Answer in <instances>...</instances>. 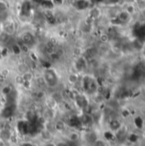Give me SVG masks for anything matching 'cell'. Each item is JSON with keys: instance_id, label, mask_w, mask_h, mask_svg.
I'll use <instances>...</instances> for the list:
<instances>
[{"instance_id": "d6986e66", "label": "cell", "mask_w": 145, "mask_h": 146, "mask_svg": "<svg viewBox=\"0 0 145 146\" xmlns=\"http://www.w3.org/2000/svg\"><path fill=\"white\" fill-rule=\"evenodd\" d=\"M92 146H109V145H108V141H106V140L103 139L98 138V139L93 143Z\"/></svg>"}, {"instance_id": "30bf717a", "label": "cell", "mask_w": 145, "mask_h": 146, "mask_svg": "<svg viewBox=\"0 0 145 146\" xmlns=\"http://www.w3.org/2000/svg\"><path fill=\"white\" fill-rule=\"evenodd\" d=\"M109 131L115 133L122 127V124L120 121V120H118L117 118H112L109 122Z\"/></svg>"}, {"instance_id": "f546056e", "label": "cell", "mask_w": 145, "mask_h": 146, "mask_svg": "<svg viewBox=\"0 0 145 146\" xmlns=\"http://www.w3.org/2000/svg\"><path fill=\"white\" fill-rule=\"evenodd\" d=\"M0 129H1V127H0Z\"/></svg>"}, {"instance_id": "ac0fdd59", "label": "cell", "mask_w": 145, "mask_h": 146, "mask_svg": "<svg viewBox=\"0 0 145 146\" xmlns=\"http://www.w3.org/2000/svg\"><path fill=\"white\" fill-rule=\"evenodd\" d=\"M45 98V92L43 90H38L35 92V98L37 100H44Z\"/></svg>"}, {"instance_id": "7a4b0ae2", "label": "cell", "mask_w": 145, "mask_h": 146, "mask_svg": "<svg viewBox=\"0 0 145 146\" xmlns=\"http://www.w3.org/2000/svg\"><path fill=\"white\" fill-rule=\"evenodd\" d=\"M81 133L77 129H71L68 130L65 135L66 141L68 143H73V144H79L81 139Z\"/></svg>"}, {"instance_id": "ffe728a7", "label": "cell", "mask_w": 145, "mask_h": 146, "mask_svg": "<svg viewBox=\"0 0 145 146\" xmlns=\"http://www.w3.org/2000/svg\"><path fill=\"white\" fill-rule=\"evenodd\" d=\"M89 15H90L91 17H93V18H97V17H99V15H101V11L99 10L98 8H93V9H91Z\"/></svg>"}, {"instance_id": "d4e9b609", "label": "cell", "mask_w": 145, "mask_h": 146, "mask_svg": "<svg viewBox=\"0 0 145 146\" xmlns=\"http://www.w3.org/2000/svg\"><path fill=\"white\" fill-rule=\"evenodd\" d=\"M135 125L138 128H141L143 127V120H142L141 117H138V118L135 119Z\"/></svg>"}, {"instance_id": "4316f807", "label": "cell", "mask_w": 145, "mask_h": 146, "mask_svg": "<svg viewBox=\"0 0 145 146\" xmlns=\"http://www.w3.org/2000/svg\"><path fill=\"white\" fill-rule=\"evenodd\" d=\"M128 139L131 141V142H136L138 140V136L136 134H132V135H129L128 137Z\"/></svg>"}, {"instance_id": "9a60e30c", "label": "cell", "mask_w": 145, "mask_h": 146, "mask_svg": "<svg viewBox=\"0 0 145 146\" xmlns=\"http://www.w3.org/2000/svg\"><path fill=\"white\" fill-rule=\"evenodd\" d=\"M12 86H10V85H5V86H3L2 88H1V90H0V92H1V94L3 95V96H8L9 94H10L11 92H12Z\"/></svg>"}, {"instance_id": "5bb4252c", "label": "cell", "mask_w": 145, "mask_h": 146, "mask_svg": "<svg viewBox=\"0 0 145 146\" xmlns=\"http://www.w3.org/2000/svg\"><path fill=\"white\" fill-rule=\"evenodd\" d=\"M97 139H98L97 134L95 132H93V131L88 132V133H86L85 135V141L88 142L89 144H91V145H93V143H94Z\"/></svg>"}, {"instance_id": "cb8c5ba5", "label": "cell", "mask_w": 145, "mask_h": 146, "mask_svg": "<svg viewBox=\"0 0 145 146\" xmlns=\"http://www.w3.org/2000/svg\"><path fill=\"white\" fill-rule=\"evenodd\" d=\"M18 146H38L35 143L32 142H28V141H23V142H20Z\"/></svg>"}, {"instance_id": "e0dca14e", "label": "cell", "mask_w": 145, "mask_h": 146, "mask_svg": "<svg viewBox=\"0 0 145 146\" xmlns=\"http://www.w3.org/2000/svg\"><path fill=\"white\" fill-rule=\"evenodd\" d=\"M34 80H35L36 84H37L39 87L46 86L45 81H44V78H43V76H42V75H40V76H38V77H36V76H35Z\"/></svg>"}, {"instance_id": "44dd1931", "label": "cell", "mask_w": 145, "mask_h": 146, "mask_svg": "<svg viewBox=\"0 0 145 146\" xmlns=\"http://www.w3.org/2000/svg\"><path fill=\"white\" fill-rule=\"evenodd\" d=\"M125 10H126L127 13H129V14L132 16V15H133V14L135 13V11H136V7H135L133 4H128V5L126 7Z\"/></svg>"}, {"instance_id": "7c38bea8", "label": "cell", "mask_w": 145, "mask_h": 146, "mask_svg": "<svg viewBox=\"0 0 145 146\" xmlns=\"http://www.w3.org/2000/svg\"><path fill=\"white\" fill-rule=\"evenodd\" d=\"M44 106L45 108L48 109H52V110H57V107L59 105V103L56 101L51 96H48L44 98Z\"/></svg>"}, {"instance_id": "8fae6325", "label": "cell", "mask_w": 145, "mask_h": 146, "mask_svg": "<svg viewBox=\"0 0 145 146\" xmlns=\"http://www.w3.org/2000/svg\"><path fill=\"white\" fill-rule=\"evenodd\" d=\"M80 80L79 75L78 73L76 72H73V73H69L67 75V82L70 85V86H76Z\"/></svg>"}, {"instance_id": "f1b7e54d", "label": "cell", "mask_w": 145, "mask_h": 146, "mask_svg": "<svg viewBox=\"0 0 145 146\" xmlns=\"http://www.w3.org/2000/svg\"><path fill=\"white\" fill-rule=\"evenodd\" d=\"M142 53H143L144 57L145 58V44H144V45H143V47H142Z\"/></svg>"}, {"instance_id": "4fadbf2b", "label": "cell", "mask_w": 145, "mask_h": 146, "mask_svg": "<svg viewBox=\"0 0 145 146\" xmlns=\"http://www.w3.org/2000/svg\"><path fill=\"white\" fill-rule=\"evenodd\" d=\"M21 40L25 45H28L34 40V36L30 32H25L21 35Z\"/></svg>"}, {"instance_id": "3957f363", "label": "cell", "mask_w": 145, "mask_h": 146, "mask_svg": "<svg viewBox=\"0 0 145 146\" xmlns=\"http://www.w3.org/2000/svg\"><path fill=\"white\" fill-rule=\"evenodd\" d=\"M14 134L10 128L3 127L0 129V141L5 144H11L13 141Z\"/></svg>"}, {"instance_id": "6da1fadb", "label": "cell", "mask_w": 145, "mask_h": 146, "mask_svg": "<svg viewBox=\"0 0 145 146\" xmlns=\"http://www.w3.org/2000/svg\"><path fill=\"white\" fill-rule=\"evenodd\" d=\"M43 78L45 81L46 87L49 88H55L59 82L58 75L56 71L53 68H46L43 72Z\"/></svg>"}, {"instance_id": "9c48e42d", "label": "cell", "mask_w": 145, "mask_h": 146, "mask_svg": "<svg viewBox=\"0 0 145 146\" xmlns=\"http://www.w3.org/2000/svg\"><path fill=\"white\" fill-rule=\"evenodd\" d=\"M116 19L120 21V23H128L132 19V15L129 13H127L125 9H123L121 11H119Z\"/></svg>"}, {"instance_id": "5b68a950", "label": "cell", "mask_w": 145, "mask_h": 146, "mask_svg": "<svg viewBox=\"0 0 145 146\" xmlns=\"http://www.w3.org/2000/svg\"><path fill=\"white\" fill-rule=\"evenodd\" d=\"M41 118L44 122H50L54 121L56 119V110L44 108L41 114Z\"/></svg>"}, {"instance_id": "603a6c76", "label": "cell", "mask_w": 145, "mask_h": 146, "mask_svg": "<svg viewBox=\"0 0 145 146\" xmlns=\"http://www.w3.org/2000/svg\"><path fill=\"white\" fill-rule=\"evenodd\" d=\"M39 146H56V141L53 139V140H49V141L42 142L41 145Z\"/></svg>"}, {"instance_id": "484cf974", "label": "cell", "mask_w": 145, "mask_h": 146, "mask_svg": "<svg viewBox=\"0 0 145 146\" xmlns=\"http://www.w3.org/2000/svg\"><path fill=\"white\" fill-rule=\"evenodd\" d=\"M56 146H68V143L66 140L56 141Z\"/></svg>"}, {"instance_id": "ba28073f", "label": "cell", "mask_w": 145, "mask_h": 146, "mask_svg": "<svg viewBox=\"0 0 145 146\" xmlns=\"http://www.w3.org/2000/svg\"><path fill=\"white\" fill-rule=\"evenodd\" d=\"M20 79L21 80L22 83H26V84H30L32 83L34 79H35V74H33L32 71L28 70L25 73H23L22 74L20 75Z\"/></svg>"}, {"instance_id": "7402d4cb", "label": "cell", "mask_w": 145, "mask_h": 146, "mask_svg": "<svg viewBox=\"0 0 145 146\" xmlns=\"http://www.w3.org/2000/svg\"><path fill=\"white\" fill-rule=\"evenodd\" d=\"M99 39H100V41H101L102 43L106 44V43H108L109 40V34H107V33H102V34L100 35Z\"/></svg>"}, {"instance_id": "2e32d148", "label": "cell", "mask_w": 145, "mask_h": 146, "mask_svg": "<svg viewBox=\"0 0 145 146\" xmlns=\"http://www.w3.org/2000/svg\"><path fill=\"white\" fill-rule=\"evenodd\" d=\"M25 116H26V121L27 122H32L34 119L36 118V113L32 110H28L26 113Z\"/></svg>"}, {"instance_id": "83f0119b", "label": "cell", "mask_w": 145, "mask_h": 146, "mask_svg": "<svg viewBox=\"0 0 145 146\" xmlns=\"http://www.w3.org/2000/svg\"><path fill=\"white\" fill-rule=\"evenodd\" d=\"M141 13H142V16L144 17V19L145 20V7H144V8L142 9V11H141Z\"/></svg>"}, {"instance_id": "8992f818", "label": "cell", "mask_w": 145, "mask_h": 146, "mask_svg": "<svg viewBox=\"0 0 145 146\" xmlns=\"http://www.w3.org/2000/svg\"><path fill=\"white\" fill-rule=\"evenodd\" d=\"M38 136V138H39V139H40V141L42 143V142H45V141H49V140H53L54 137H55V134L43 127L39 130Z\"/></svg>"}, {"instance_id": "277c9868", "label": "cell", "mask_w": 145, "mask_h": 146, "mask_svg": "<svg viewBox=\"0 0 145 146\" xmlns=\"http://www.w3.org/2000/svg\"><path fill=\"white\" fill-rule=\"evenodd\" d=\"M53 125H54V129H55V133L56 134H62V133H66L67 131L68 130V123L62 120V119H58L56 118L54 121H53Z\"/></svg>"}, {"instance_id": "52a82bcc", "label": "cell", "mask_w": 145, "mask_h": 146, "mask_svg": "<svg viewBox=\"0 0 145 146\" xmlns=\"http://www.w3.org/2000/svg\"><path fill=\"white\" fill-rule=\"evenodd\" d=\"M79 121L84 127H89L93 123L91 115L86 114V113H84V112H82V114L79 116Z\"/></svg>"}]
</instances>
